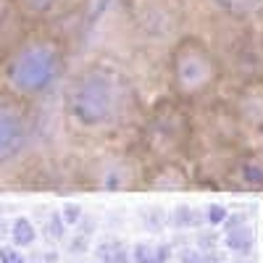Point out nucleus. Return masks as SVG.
Returning <instances> with one entry per match:
<instances>
[{"instance_id": "obj_4", "label": "nucleus", "mask_w": 263, "mask_h": 263, "mask_svg": "<svg viewBox=\"0 0 263 263\" xmlns=\"http://www.w3.org/2000/svg\"><path fill=\"white\" fill-rule=\"evenodd\" d=\"M32 124L29 116L16 103H0V166L13 163L29 147Z\"/></svg>"}, {"instance_id": "obj_2", "label": "nucleus", "mask_w": 263, "mask_h": 263, "mask_svg": "<svg viewBox=\"0 0 263 263\" xmlns=\"http://www.w3.org/2000/svg\"><path fill=\"white\" fill-rule=\"evenodd\" d=\"M66 69L63 50L55 40L34 37L11 53L6 63V82L18 98H40L58 84Z\"/></svg>"}, {"instance_id": "obj_6", "label": "nucleus", "mask_w": 263, "mask_h": 263, "mask_svg": "<svg viewBox=\"0 0 263 263\" xmlns=\"http://www.w3.org/2000/svg\"><path fill=\"white\" fill-rule=\"evenodd\" d=\"M213 6L229 16H250L263 8V0H213Z\"/></svg>"}, {"instance_id": "obj_5", "label": "nucleus", "mask_w": 263, "mask_h": 263, "mask_svg": "<svg viewBox=\"0 0 263 263\" xmlns=\"http://www.w3.org/2000/svg\"><path fill=\"white\" fill-rule=\"evenodd\" d=\"M34 239H37V229L32 224V218L16 216L11 224V242L16 248H29V245H34Z\"/></svg>"}, {"instance_id": "obj_8", "label": "nucleus", "mask_w": 263, "mask_h": 263, "mask_svg": "<svg viewBox=\"0 0 263 263\" xmlns=\"http://www.w3.org/2000/svg\"><path fill=\"white\" fill-rule=\"evenodd\" d=\"M0 263H27L24 255L18 253V248H0Z\"/></svg>"}, {"instance_id": "obj_3", "label": "nucleus", "mask_w": 263, "mask_h": 263, "mask_svg": "<svg viewBox=\"0 0 263 263\" xmlns=\"http://www.w3.org/2000/svg\"><path fill=\"white\" fill-rule=\"evenodd\" d=\"M168 74L177 95L203 98L218 84L221 66L213 50L197 37H184L174 45L168 55Z\"/></svg>"}, {"instance_id": "obj_1", "label": "nucleus", "mask_w": 263, "mask_h": 263, "mask_svg": "<svg viewBox=\"0 0 263 263\" xmlns=\"http://www.w3.org/2000/svg\"><path fill=\"white\" fill-rule=\"evenodd\" d=\"M132 108L129 82L105 63H90L74 74L66 87L69 121L84 132H105L119 126Z\"/></svg>"}, {"instance_id": "obj_7", "label": "nucleus", "mask_w": 263, "mask_h": 263, "mask_svg": "<svg viewBox=\"0 0 263 263\" xmlns=\"http://www.w3.org/2000/svg\"><path fill=\"white\" fill-rule=\"evenodd\" d=\"M61 3H63V0H18V6L24 8L27 13H32V16H48Z\"/></svg>"}]
</instances>
